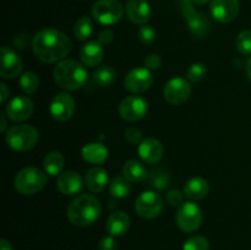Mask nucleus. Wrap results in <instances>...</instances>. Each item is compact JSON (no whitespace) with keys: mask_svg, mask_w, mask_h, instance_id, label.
Wrapping results in <instances>:
<instances>
[{"mask_svg":"<svg viewBox=\"0 0 251 250\" xmlns=\"http://www.w3.org/2000/svg\"><path fill=\"white\" fill-rule=\"evenodd\" d=\"M32 49L38 60L50 64L65 58L73 49V43L59 29L44 28L33 37Z\"/></svg>","mask_w":251,"mask_h":250,"instance_id":"f257e3e1","label":"nucleus"},{"mask_svg":"<svg viewBox=\"0 0 251 250\" xmlns=\"http://www.w3.org/2000/svg\"><path fill=\"white\" fill-rule=\"evenodd\" d=\"M54 80L63 90L76 91L87 83L88 74L82 63L65 59L59 61L54 69Z\"/></svg>","mask_w":251,"mask_h":250,"instance_id":"f03ea898","label":"nucleus"},{"mask_svg":"<svg viewBox=\"0 0 251 250\" xmlns=\"http://www.w3.org/2000/svg\"><path fill=\"white\" fill-rule=\"evenodd\" d=\"M100 203L91 194L78 195L68 207V220L76 227H87L98 220Z\"/></svg>","mask_w":251,"mask_h":250,"instance_id":"7ed1b4c3","label":"nucleus"},{"mask_svg":"<svg viewBox=\"0 0 251 250\" xmlns=\"http://www.w3.org/2000/svg\"><path fill=\"white\" fill-rule=\"evenodd\" d=\"M48 174L36 167H26L15 176V189L22 195H32L46 186Z\"/></svg>","mask_w":251,"mask_h":250,"instance_id":"20e7f679","label":"nucleus"},{"mask_svg":"<svg viewBox=\"0 0 251 250\" xmlns=\"http://www.w3.org/2000/svg\"><path fill=\"white\" fill-rule=\"evenodd\" d=\"M38 139L39 134L36 127H33L32 125L22 124L10 127L6 132L5 141L10 149L25 152L33 149L38 142Z\"/></svg>","mask_w":251,"mask_h":250,"instance_id":"39448f33","label":"nucleus"},{"mask_svg":"<svg viewBox=\"0 0 251 250\" xmlns=\"http://www.w3.org/2000/svg\"><path fill=\"white\" fill-rule=\"evenodd\" d=\"M180 10L183 16L185 17L186 25L191 34L198 38H203L208 34L211 29V24L208 17L202 12H199L194 9L191 0H179Z\"/></svg>","mask_w":251,"mask_h":250,"instance_id":"423d86ee","label":"nucleus"},{"mask_svg":"<svg viewBox=\"0 0 251 250\" xmlns=\"http://www.w3.org/2000/svg\"><path fill=\"white\" fill-rule=\"evenodd\" d=\"M124 9L119 0H98L92 7V16L100 24L109 26L122 20Z\"/></svg>","mask_w":251,"mask_h":250,"instance_id":"0eeeda50","label":"nucleus"},{"mask_svg":"<svg viewBox=\"0 0 251 250\" xmlns=\"http://www.w3.org/2000/svg\"><path fill=\"white\" fill-rule=\"evenodd\" d=\"M164 207L163 199L156 191H144L140 194L135 202V211L137 215L146 220L158 217Z\"/></svg>","mask_w":251,"mask_h":250,"instance_id":"6e6552de","label":"nucleus"},{"mask_svg":"<svg viewBox=\"0 0 251 250\" xmlns=\"http://www.w3.org/2000/svg\"><path fill=\"white\" fill-rule=\"evenodd\" d=\"M203 215L196 203L188 201L179 207L176 213V225L183 232L190 233L199 229L202 223Z\"/></svg>","mask_w":251,"mask_h":250,"instance_id":"1a4fd4ad","label":"nucleus"},{"mask_svg":"<svg viewBox=\"0 0 251 250\" xmlns=\"http://www.w3.org/2000/svg\"><path fill=\"white\" fill-rule=\"evenodd\" d=\"M149 112V104L140 96H129L119 104V114L124 120L135 123L145 118Z\"/></svg>","mask_w":251,"mask_h":250,"instance_id":"9d476101","label":"nucleus"},{"mask_svg":"<svg viewBox=\"0 0 251 250\" xmlns=\"http://www.w3.org/2000/svg\"><path fill=\"white\" fill-rule=\"evenodd\" d=\"M163 96L164 100L171 104H183L191 96L190 83L183 77L171 78L164 86Z\"/></svg>","mask_w":251,"mask_h":250,"instance_id":"9b49d317","label":"nucleus"},{"mask_svg":"<svg viewBox=\"0 0 251 250\" xmlns=\"http://www.w3.org/2000/svg\"><path fill=\"white\" fill-rule=\"evenodd\" d=\"M152 83H153V76L151 70L147 68L132 69L130 73H127L124 80L125 88L131 93L146 92L151 88Z\"/></svg>","mask_w":251,"mask_h":250,"instance_id":"f8f14e48","label":"nucleus"},{"mask_svg":"<svg viewBox=\"0 0 251 250\" xmlns=\"http://www.w3.org/2000/svg\"><path fill=\"white\" fill-rule=\"evenodd\" d=\"M49 112L51 117L58 122H66L71 119L75 113V100L69 93H58L51 100Z\"/></svg>","mask_w":251,"mask_h":250,"instance_id":"ddd939ff","label":"nucleus"},{"mask_svg":"<svg viewBox=\"0 0 251 250\" xmlns=\"http://www.w3.org/2000/svg\"><path fill=\"white\" fill-rule=\"evenodd\" d=\"M239 9V0H212L210 6L213 19L221 24H229L237 19Z\"/></svg>","mask_w":251,"mask_h":250,"instance_id":"4468645a","label":"nucleus"},{"mask_svg":"<svg viewBox=\"0 0 251 250\" xmlns=\"http://www.w3.org/2000/svg\"><path fill=\"white\" fill-rule=\"evenodd\" d=\"M33 113V102L26 96L12 98L6 105V115L12 122H25Z\"/></svg>","mask_w":251,"mask_h":250,"instance_id":"2eb2a0df","label":"nucleus"},{"mask_svg":"<svg viewBox=\"0 0 251 250\" xmlns=\"http://www.w3.org/2000/svg\"><path fill=\"white\" fill-rule=\"evenodd\" d=\"M22 69H24V63H22L21 58L12 49L2 47L0 76L2 78H7V80L15 78L21 74Z\"/></svg>","mask_w":251,"mask_h":250,"instance_id":"dca6fc26","label":"nucleus"},{"mask_svg":"<svg viewBox=\"0 0 251 250\" xmlns=\"http://www.w3.org/2000/svg\"><path fill=\"white\" fill-rule=\"evenodd\" d=\"M137 153L144 162L149 164H154L158 163L163 157L164 147L161 141L150 137V139L141 141V144L137 147Z\"/></svg>","mask_w":251,"mask_h":250,"instance_id":"f3484780","label":"nucleus"},{"mask_svg":"<svg viewBox=\"0 0 251 250\" xmlns=\"http://www.w3.org/2000/svg\"><path fill=\"white\" fill-rule=\"evenodd\" d=\"M125 12L130 21L136 25H145L152 15L151 6L146 0H127Z\"/></svg>","mask_w":251,"mask_h":250,"instance_id":"a211bd4d","label":"nucleus"},{"mask_svg":"<svg viewBox=\"0 0 251 250\" xmlns=\"http://www.w3.org/2000/svg\"><path fill=\"white\" fill-rule=\"evenodd\" d=\"M83 181L78 173L74 171L64 172L56 180V188L66 196H74L82 190Z\"/></svg>","mask_w":251,"mask_h":250,"instance_id":"6ab92c4d","label":"nucleus"},{"mask_svg":"<svg viewBox=\"0 0 251 250\" xmlns=\"http://www.w3.org/2000/svg\"><path fill=\"white\" fill-rule=\"evenodd\" d=\"M103 58H104V49H103V44H100V42H88L80 50L81 63L87 68H95L100 65Z\"/></svg>","mask_w":251,"mask_h":250,"instance_id":"aec40b11","label":"nucleus"},{"mask_svg":"<svg viewBox=\"0 0 251 250\" xmlns=\"http://www.w3.org/2000/svg\"><path fill=\"white\" fill-rule=\"evenodd\" d=\"M107 232L112 237H123L129 232L130 217L124 211H115L108 217Z\"/></svg>","mask_w":251,"mask_h":250,"instance_id":"412c9836","label":"nucleus"},{"mask_svg":"<svg viewBox=\"0 0 251 250\" xmlns=\"http://www.w3.org/2000/svg\"><path fill=\"white\" fill-rule=\"evenodd\" d=\"M108 174L105 169L95 167L87 171L85 176V184L91 193H100L107 186Z\"/></svg>","mask_w":251,"mask_h":250,"instance_id":"4be33fe9","label":"nucleus"},{"mask_svg":"<svg viewBox=\"0 0 251 250\" xmlns=\"http://www.w3.org/2000/svg\"><path fill=\"white\" fill-rule=\"evenodd\" d=\"M81 154L88 163L100 164L108 158V149L100 142H91L82 147Z\"/></svg>","mask_w":251,"mask_h":250,"instance_id":"5701e85b","label":"nucleus"},{"mask_svg":"<svg viewBox=\"0 0 251 250\" xmlns=\"http://www.w3.org/2000/svg\"><path fill=\"white\" fill-rule=\"evenodd\" d=\"M184 194L190 200H201L208 194V181L201 176H195L186 181Z\"/></svg>","mask_w":251,"mask_h":250,"instance_id":"b1692460","label":"nucleus"},{"mask_svg":"<svg viewBox=\"0 0 251 250\" xmlns=\"http://www.w3.org/2000/svg\"><path fill=\"white\" fill-rule=\"evenodd\" d=\"M123 173H124L125 178H126L127 180L131 181V183L142 181L149 176L146 167H145L141 162L135 161V159L127 161L126 163L124 164Z\"/></svg>","mask_w":251,"mask_h":250,"instance_id":"393cba45","label":"nucleus"},{"mask_svg":"<svg viewBox=\"0 0 251 250\" xmlns=\"http://www.w3.org/2000/svg\"><path fill=\"white\" fill-rule=\"evenodd\" d=\"M43 167L44 172L48 175L55 176L63 171L64 167V157L60 152L58 151H51L46 154L43 159Z\"/></svg>","mask_w":251,"mask_h":250,"instance_id":"a878e982","label":"nucleus"},{"mask_svg":"<svg viewBox=\"0 0 251 250\" xmlns=\"http://www.w3.org/2000/svg\"><path fill=\"white\" fill-rule=\"evenodd\" d=\"M114 68L110 65H102L93 73L92 75V83L97 87H108L112 85L115 80Z\"/></svg>","mask_w":251,"mask_h":250,"instance_id":"bb28decb","label":"nucleus"},{"mask_svg":"<svg viewBox=\"0 0 251 250\" xmlns=\"http://www.w3.org/2000/svg\"><path fill=\"white\" fill-rule=\"evenodd\" d=\"M109 191L110 195L113 198L117 199H123L126 198L127 195L131 191V186H130V180H127L126 178H123V176H115L112 180L109 185Z\"/></svg>","mask_w":251,"mask_h":250,"instance_id":"cd10ccee","label":"nucleus"},{"mask_svg":"<svg viewBox=\"0 0 251 250\" xmlns=\"http://www.w3.org/2000/svg\"><path fill=\"white\" fill-rule=\"evenodd\" d=\"M93 32L92 20L88 16H82L76 21L74 27V34L78 41H86L91 37Z\"/></svg>","mask_w":251,"mask_h":250,"instance_id":"c85d7f7f","label":"nucleus"},{"mask_svg":"<svg viewBox=\"0 0 251 250\" xmlns=\"http://www.w3.org/2000/svg\"><path fill=\"white\" fill-rule=\"evenodd\" d=\"M20 86H21L22 90L27 93V95H33L36 93V91L38 90L39 86V78L32 71H26L21 75L19 81Z\"/></svg>","mask_w":251,"mask_h":250,"instance_id":"c756f323","label":"nucleus"},{"mask_svg":"<svg viewBox=\"0 0 251 250\" xmlns=\"http://www.w3.org/2000/svg\"><path fill=\"white\" fill-rule=\"evenodd\" d=\"M150 180H151V185L154 189H157L159 191H163L171 184V176H169V174L167 172L162 171V169H154V171L151 172Z\"/></svg>","mask_w":251,"mask_h":250,"instance_id":"7c9ffc66","label":"nucleus"},{"mask_svg":"<svg viewBox=\"0 0 251 250\" xmlns=\"http://www.w3.org/2000/svg\"><path fill=\"white\" fill-rule=\"evenodd\" d=\"M235 47L242 55H251V29L240 32L235 41Z\"/></svg>","mask_w":251,"mask_h":250,"instance_id":"2f4dec72","label":"nucleus"},{"mask_svg":"<svg viewBox=\"0 0 251 250\" xmlns=\"http://www.w3.org/2000/svg\"><path fill=\"white\" fill-rule=\"evenodd\" d=\"M206 74H207V68L205 64L195 63L189 68L186 77L190 82H200L206 77Z\"/></svg>","mask_w":251,"mask_h":250,"instance_id":"473e14b6","label":"nucleus"},{"mask_svg":"<svg viewBox=\"0 0 251 250\" xmlns=\"http://www.w3.org/2000/svg\"><path fill=\"white\" fill-rule=\"evenodd\" d=\"M183 250H210V243L205 237L194 235L184 243Z\"/></svg>","mask_w":251,"mask_h":250,"instance_id":"72a5a7b5","label":"nucleus"},{"mask_svg":"<svg viewBox=\"0 0 251 250\" xmlns=\"http://www.w3.org/2000/svg\"><path fill=\"white\" fill-rule=\"evenodd\" d=\"M137 34H139L140 41L144 44H151L152 42H154V39H156V31H154L153 27L150 26V25H142L139 28Z\"/></svg>","mask_w":251,"mask_h":250,"instance_id":"f704fd0d","label":"nucleus"},{"mask_svg":"<svg viewBox=\"0 0 251 250\" xmlns=\"http://www.w3.org/2000/svg\"><path fill=\"white\" fill-rule=\"evenodd\" d=\"M167 202L171 206H173V207H180L184 203L183 193L179 190H176V189L169 190L168 193H167Z\"/></svg>","mask_w":251,"mask_h":250,"instance_id":"c9c22d12","label":"nucleus"},{"mask_svg":"<svg viewBox=\"0 0 251 250\" xmlns=\"http://www.w3.org/2000/svg\"><path fill=\"white\" fill-rule=\"evenodd\" d=\"M141 137H142V132L141 130L137 129V127L131 126V127H127V129L125 130V139H126L127 142H130L131 145L141 144Z\"/></svg>","mask_w":251,"mask_h":250,"instance_id":"e433bc0d","label":"nucleus"},{"mask_svg":"<svg viewBox=\"0 0 251 250\" xmlns=\"http://www.w3.org/2000/svg\"><path fill=\"white\" fill-rule=\"evenodd\" d=\"M145 66L149 70H158L162 66V58L156 53H151L145 58Z\"/></svg>","mask_w":251,"mask_h":250,"instance_id":"4c0bfd02","label":"nucleus"},{"mask_svg":"<svg viewBox=\"0 0 251 250\" xmlns=\"http://www.w3.org/2000/svg\"><path fill=\"white\" fill-rule=\"evenodd\" d=\"M98 248H100V250H115L117 244H115L114 237H112V235H105V237H103L100 239Z\"/></svg>","mask_w":251,"mask_h":250,"instance_id":"58836bf2","label":"nucleus"},{"mask_svg":"<svg viewBox=\"0 0 251 250\" xmlns=\"http://www.w3.org/2000/svg\"><path fill=\"white\" fill-rule=\"evenodd\" d=\"M113 39H114V33H113L112 29H103L98 34V42L103 46H107V44L112 43Z\"/></svg>","mask_w":251,"mask_h":250,"instance_id":"ea45409f","label":"nucleus"},{"mask_svg":"<svg viewBox=\"0 0 251 250\" xmlns=\"http://www.w3.org/2000/svg\"><path fill=\"white\" fill-rule=\"evenodd\" d=\"M0 90H1V97H0V102H1L2 104H4V103L6 102L7 98H9L10 90H9V88H7V86L5 85L4 82L0 83Z\"/></svg>","mask_w":251,"mask_h":250,"instance_id":"a19ab883","label":"nucleus"},{"mask_svg":"<svg viewBox=\"0 0 251 250\" xmlns=\"http://www.w3.org/2000/svg\"><path fill=\"white\" fill-rule=\"evenodd\" d=\"M0 244H1V250H12L11 249V244L7 242L6 239H1L0 240Z\"/></svg>","mask_w":251,"mask_h":250,"instance_id":"79ce46f5","label":"nucleus"},{"mask_svg":"<svg viewBox=\"0 0 251 250\" xmlns=\"http://www.w3.org/2000/svg\"><path fill=\"white\" fill-rule=\"evenodd\" d=\"M245 70H247L248 77H249L250 81H251V56L247 60V65H245Z\"/></svg>","mask_w":251,"mask_h":250,"instance_id":"37998d69","label":"nucleus"},{"mask_svg":"<svg viewBox=\"0 0 251 250\" xmlns=\"http://www.w3.org/2000/svg\"><path fill=\"white\" fill-rule=\"evenodd\" d=\"M1 115V127H0V131L4 132L5 129H6V119H5V115L4 114H0Z\"/></svg>","mask_w":251,"mask_h":250,"instance_id":"c03bdc74","label":"nucleus"},{"mask_svg":"<svg viewBox=\"0 0 251 250\" xmlns=\"http://www.w3.org/2000/svg\"><path fill=\"white\" fill-rule=\"evenodd\" d=\"M210 0H191V2L193 4H196V5H205L206 2H208Z\"/></svg>","mask_w":251,"mask_h":250,"instance_id":"a18cd8bd","label":"nucleus"}]
</instances>
